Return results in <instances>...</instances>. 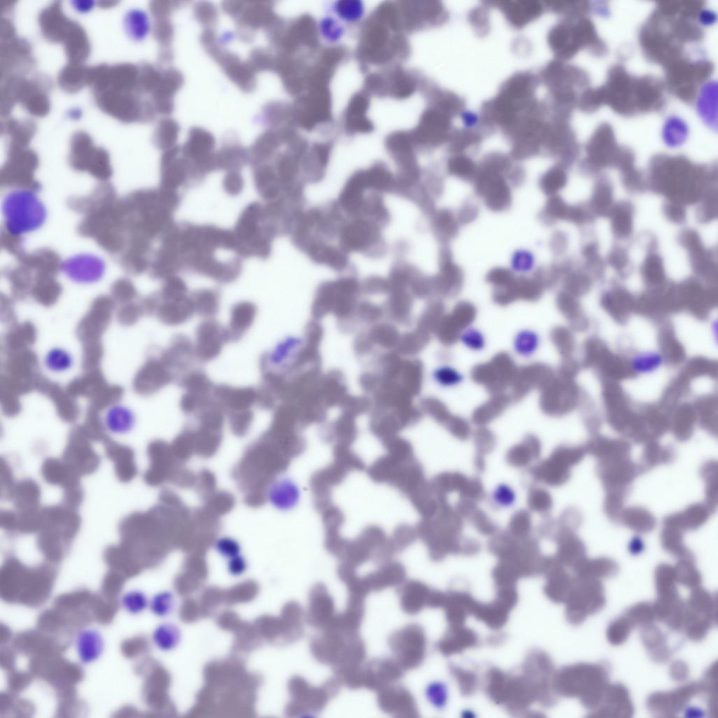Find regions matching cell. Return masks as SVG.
<instances>
[{
    "label": "cell",
    "instance_id": "obj_1",
    "mask_svg": "<svg viewBox=\"0 0 718 718\" xmlns=\"http://www.w3.org/2000/svg\"><path fill=\"white\" fill-rule=\"evenodd\" d=\"M310 650L316 661L331 666L334 672L362 665L366 658L365 642L358 633L327 629L313 636Z\"/></svg>",
    "mask_w": 718,
    "mask_h": 718
},
{
    "label": "cell",
    "instance_id": "obj_2",
    "mask_svg": "<svg viewBox=\"0 0 718 718\" xmlns=\"http://www.w3.org/2000/svg\"><path fill=\"white\" fill-rule=\"evenodd\" d=\"M278 231L265 207L255 202L249 204L239 217L233 233L240 257L265 259L271 251V242Z\"/></svg>",
    "mask_w": 718,
    "mask_h": 718
},
{
    "label": "cell",
    "instance_id": "obj_3",
    "mask_svg": "<svg viewBox=\"0 0 718 718\" xmlns=\"http://www.w3.org/2000/svg\"><path fill=\"white\" fill-rule=\"evenodd\" d=\"M41 513L37 546L48 561L58 562L77 533L80 519L74 508L66 505L43 508Z\"/></svg>",
    "mask_w": 718,
    "mask_h": 718
},
{
    "label": "cell",
    "instance_id": "obj_4",
    "mask_svg": "<svg viewBox=\"0 0 718 718\" xmlns=\"http://www.w3.org/2000/svg\"><path fill=\"white\" fill-rule=\"evenodd\" d=\"M393 658L406 671L417 668L426 652V637L423 628L411 623L393 632L388 638Z\"/></svg>",
    "mask_w": 718,
    "mask_h": 718
},
{
    "label": "cell",
    "instance_id": "obj_5",
    "mask_svg": "<svg viewBox=\"0 0 718 718\" xmlns=\"http://www.w3.org/2000/svg\"><path fill=\"white\" fill-rule=\"evenodd\" d=\"M341 684L335 676L325 681L320 686L311 685L302 677H296L291 684V690L296 698L297 715H315L320 712L329 700L339 691Z\"/></svg>",
    "mask_w": 718,
    "mask_h": 718
},
{
    "label": "cell",
    "instance_id": "obj_6",
    "mask_svg": "<svg viewBox=\"0 0 718 718\" xmlns=\"http://www.w3.org/2000/svg\"><path fill=\"white\" fill-rule=\"evenodd\" d=\"M476 194L482 198L492 211L502 212L512 202L510 187L506 176L497 171L482 167L473 180Z\"/></svg>",
    "mask_w": 718,
    "mask_h": 718
},
{
    "label": "cell",
    "instance_id": "obj_7",
    "mask_svg": "<svg viewBox=\"0 0 718 718\" xmlns=\"http://www.w3.org/2000/svg\"><path fill=\"white\" fill-rule=\"evenodd\" d=\"M227 341L226 327L212 318H205L196 331L194 343L195 358L203 363L212 360L219 355Z\"/></svg>",
    "mask_w": 718,
    "mask_h": 718
},
{
    "label": "cell",
    "instance_id": "obj_8",
    "mask_svg": "<svg viewBox=\"0 0 718 718\" xmlns=\"http://www.w3.org/2000/svg\"><path fill=\"white\" fill-rule=\"evenodd\" d=\"M377 693L378 707L384 712L395 717H419L414 698L405 686L394 683Z\"/></svg>",
    "mask_w": 718,
    "mask_h": 718
},
{
    "label": "cell",
    "instance_id": "obj_9",
    "mask_svg": "<svg viewBox=\"0 0 718 718\" xmlns=\"http://www.w3.org/2000/svg\"><path fill=\"white\" fill-rule=\"evenodd\" d=\"M334 601L327 587L321 583L313 585L309 592L306 619L313 628L325 630L337 615Z\"/></svg>",
    "mask_w": 718,
    "mask_h": 718
},
{
    "label": "cell",
    "instance_id": "obj_10",
    "mask_svg": "<svg viewBox=\"0 0 718 718\" xmlns=\"http://www.w3.org/2000/svg\"><path fill=\"white\" fill-rule=\"evenodd\" d=\"M405 670L395 658H374L363 665V686L379 691L401 679Z\"/></svg>",
    "mask_w": 718,
    "mask_h": 718
},
{
    "label": "cell",
    "instance_id": "obj_11",
    "mask_svg": "<svg viewBox=\"0 0 718 718\" xmlns=\"http://www.w3.org/2000/svg\"><path fill=\"white\" fill-rule=\"evenodd\" d=\"M63 461L79 476L93 473L100 457L83 435L72 434L62 455Z\"/></svg>",
    "mask_w": 718,
    "mask_h": 718
},
{
    "label": "cell",
    "instance_id": "obj_12",
    "mask_svg": "<svg viewBox=\"0 0 718 718\" xmlns=\"http://www.w3.org/2000/svg\"><path fill=\"white\" fill-rule=\"evenodd\" d=\"M603 587L599 581L586 578L580 583L574 595L571 604V619L580 623L588 614H595L604 607L605 599Z\"/></svg>",
    "mask_w": 718,
    "mask_h": 718
},
{
    "label": "cell",
    "instance_id": "obj_13",
    "mask_svg": "<svg viewBox=\"0 0 718 718\" xmlns=\"http://www.w3.org/2000/svg\"><path fill=\"white\" fill-rule=\"evenodd\" d=\"M178 381L184 390L182 398L191 407L202 409L212 402L215 386L203 370H188Z\"/></svg>",
    "mask_w": 718,
    "mask_h": 718
},
{
    "label": "cell",
    "instance_id": "obj_14",
    "mask_svg": "<svg viewBox=\"0 0 718 718\" xmlns=\"http://www.w3.org/2000/svg\"><path fill=\"white\" fill-rule=\"evenodd\" d=\"M700 689V684H691L673 692L656 693L650 696L647 700V707L657 716H673Z\"/></svg>",
    "mask_w": 718,
    "mask_h": 718
},
{
    "label": "cell",
    "instance_id": "obj_15",
    "mask_svg": "<svg viewBox=\"0 0 718 718\" xmlns=\"http://www.w3.org/2000/svg\"><path fill=\"white\" fill-rule=\"evenodd\" d=\"M213 400L223 410L229 412L251 409L257 405V389L219 385L215 386Z\"/></svg>",
    "mask_w": 718,
    "mask_h": 718
},
{
    "label": "cell",
    "instance_id": "obj_16",
    "mask_svg": "<svg viewBox=\"0 0 718 718\" xmlns=\"http://www.w3.org/2000/svg\"><path fill=\"white\" fill-rule=\"evenodd\" d=\"M400 605L407 614L419 613L425 606H433L435 594L421 582L409 581L400 585L398 589Z\"/></svg>",
    "mask_w": 718,
    "mask_h": 718
},
{
    "label": "cell",
    "instance_id": "obj_17",
    "mask_svg": "<svg viewBox=\"0 0 718 718\" xmlns=\"http://www.w3.org/2000/svg\"><path fill=\"white\" fill-rule=\"evenodd\" d=\"M194 358V343L182 334L174 337L162 355L164 361L177 374V379L187 371Z\"/></svg>",
    "mask_w": 718,
    "mask_h": 718
},
{
    "label": "cell",
    "instance_id": "obj_18",
    "mask_svg": "<svg viewBox=\"0 0 718 718\" xmlns=\"http://www.w3.org/2000/svg\"><path fill=\"white\" fill-rule=\"evenodd\" d=\"M602 701L603 705L597 712L599 713L598 716L631 717L632 714L633 706L629 698L628 692L621 684H607L603 692Z\"/></svg>",
    "mask_w": 718,
    "mask_h": 718
},
{
    "label": "cell",
    "instance_id": "obj_19",
    "mask_svg": "<svg viewBox=\"0 0 718 718\" xmlns=\"http://www.w3.org/2000/svg\"><path fill=\"white\" fill-rule=\"evenodd\" d=\"M105 453L114 464L115 473L123 482L130 481L137 473L134 452L130 447L113 441H106Z\"/></svg>",
    "mask_w": 718,
    "mask_h": 718
},
{
    "label": "cell",
    "instance_id": "obj_20",
    "mask_svg": "<svg viewBox=\"0 0 718 718\" xmlns=\"http://www.w3.org/2000/svg\"><path fill=\"white\" fill-rule=\"evenodd\" d=\"M78 658L84 665L96 661L102 654L104 642L100 631L94 628L83 629L78 632L76 641Z\"/></svg>",
    "mask_w": 718,
    "mask_h": 718
},
{
    "label": "cell",
    "instance_id": "obj_21",
    "mask_svg": "<svg viewBox=\"0 0 718 718\" xmlns=\"http://www.w3.org/2000/svg\"><path fill=\"white\" fill-rule=\"evenodd\" d=\"M257 314L255 305L250 302H241L234 304L231 310L230 320L226 327L229 341H236L252 325Z\"/></svg>",
    "mask_w": 718,
    "mask_h": 718
},
{
    "label": "cell",
    "instance_id": "obj_22",
    "mask_svg": "<svg viewBox=\"0 0 718 718\" xmlns=\"http://www.w3.org/2000/svg\"><path fill=\"white\" fill-rule=\"evenodd\" d=\"M196 313L191 295L172 299H163L158 309V317L164 323L169 325H180L189 320Z\"/></svg>",
    "mask_w": 718,
    "mask_h": 718
},
{
    "label": "cell",
    "instance_id": "obj_23",
    "mask_svg": "<svg viewBox=\"0 0 718 718\" xmlns=\"http://www.w3.org/2000/svg\"><path fill=\"white\" fill-rule=\"evenodd\" d=\"M405 573L398 565L388 566L362 578L364 586L368 593L379 592L388 588L397 587L403 583Z\"/></svg>",
    "mask_w": 718,
    "mask_h": 718
},
{
    "label": "cell",
    "instance_id": "obj_24",
    "mask_svg": "<svg viewBox=\"0 0 718 718\" xmlns=\"http://www.w3.org/2000/svg\"><path fill=\"white\" fill-rule=\"evenodd\" d=\"M41 471L44 480L49 484L61 486L64 490L79 485V476L63 461L47 459Z\"/></svg>",
    "mask_w": 718,
    "mask_h": 718
},
{
    "label": "cell",
    "instance_id": "obj_25",
    "mask_svg": "<svg viewBox=\"0 0 718 718\" xmlns=\"http://www.w3.org/2000/svg\"><path fill=\"white\" fill-rule=\"evenodd\" d=\"M175 152H170L165 157L163 184L164 189L176 191L188 177H191L188 163L175 158Z\"/></svg>",
    "mask_w": 718,
    "mask_h": 718
},
{
    "label": "cell",
    "instance_id": "obj_26",
    "mask_svg": "<svg viewBox=\"0 0 718 718\" xmlns=\"http://www.w3.org/2000/svg\"><path fill=\"white\" fill-rule=\"evenodd\" d=\"M10 498L19 510L36 508L40 499V489L32 480H23L13 486Z\"/></svg>",
    "mask_w": 718,
    "mask_h": 718
},
{
    "label": "cell",
    "instance_id": "obj_27",
    "mask_svg": "<svg viewBox=\"0 0 718 718\" xmlns=\"http://www.w3.org/2000/svg\"><path fill=\"white\" fill-rule=\"evenodd\" d=\"M135 416L128 407L115 404L108 408L104 416V424L110 431L115 433H125L135 425Z\"/></svg>",
    "mask_w": 718,
    "mask_h": 718
},
{
    "label": "cell",
    "instance_id": "obj_28",
    "mask_svg": "<svg viewBox=\"0 0 718 718\" xmlns=\"http://www.w3.org/2000/svg\"><path fill=\"white\" fill-rule=\"evenodd\" d=\"M432 227L436 238L442 243H447L458 233L459 222L451 210L442 209L434 213Z\"/></svg>",
    "mask_w": 718,
    "mask_h": 718
},
{
    "label": "cell",
    "instance_id": "obj_29",
    "mask_svg": "<svg viewBox=\"0 0 718 718\" xmlns=\"http://www.w3.org/2000/svg\"><path fill=\"white\" fill-rule=\"evenodd\" d=\"M297 490L294 484L287 480H281L274 482L268 492V499L276 508L281 510L288 509L295 503Z\"/></svg>",
    "mask_w": 718,
    "mask_h": 718
},
{
    "label": "cell",
    "instance_id": "obj_30",
    "mask_svg": "<svg viewBox=\"0 0 718 718\" xmlns=\"http://www.w3.org/2000/svg\"><path fill=\"white\" fill-rule=\"evenodd\" d=\"M642 637L650 656L658 662H665L670 658V650L663 633L655 626H646L642 632Z\"/></svg>",
    "mask_w": 718,
    "mask_h": 718
},
{
    "label": "cell",
    "instance_id": "obj_31",
    "mask_svg": "<svg viewBox=\"0 0 718 718\" xmlns=\"http://www.w3.org/2000/svg\"><path fill=\"white\" fill-rule=\"evenodd\" d=\"M182 634L179 627L172 623L159 624L151 635L153 644L162 651L175 649L180 644Z\"/></svg>",
    "mask_w": 718,
    "mask_h": 718
},
{
    "label": "cell",
    "instance_id": "obj_32",
    "mask_svg": "<svg viewBox=\"0 0 718 718\" xmlns=\"http://www.w3.org/2000/svg\"><path fill=\"white\" fill-rule=\"evenodd\" d=\"M191 297L196 313L212 318L218 312L219 308V293L212 289H202L193 292Z\"/></svg>",
    "mask_w": 718,
    "mask_h": 718
},
{
    "label": "cell",
    "instance_id": "obj_33",
    "mask_svg": "<svg viewBox=\"0 0 718 718\" xmlns=\"http://www.w3.org/2000/svg\"><path fill=\"white\" fill-rule=\"evenodd\" d=\"M73 364L74 358L71 352L61 346L50 348L43 358V365L46 369L55 374H61L68 371L72 368Z\"/></svg>",
    "mask_w": 718,
    "mask_h": 718
},
{
    "label": "cell",
    "instance_id": "obj_34",
    "mask_svg": "<svg viewBox=\"0 0 718 718\" xmlns=\"http://www.w3.org/2000/svg\"><path fill=\"white\" fill-rule=\"evenodd\" d=\"M689 609L696 614H704L712 621L716 620V601H714L712 596L703 589L695 588L692 591L689 600Z\"/></svg>",
    "mask_w": 718,
    "mask_h": 718
},
{
    "label": "cell",
    "instance_id": "obj_35",
    "mask_svg": "<svg viewBox=\"0 0 718 718\" xmlns=\"http://www.w3.org/2000/svg\"><path fill=\"white\" fill-rule=\"evenodd\" d=\"M567 182V174L560 167H553L543 173L538 181L541 191L547 195L554 196Z\"/></svg>",
    "mask_w": 718,
    "mask_h": 718
},
{
    "label": "cell",
    "instance_id": "obj_36",
    "mask_svg": "<svg viewBox=\"0 0 718 718\" xmlns=\"http://www.w3.org/2000/svg\"><path fill=\"white\" fill-rule=\"evenodd\" d=\"M569 208L564 201L555 195L550 196L542 209L539 217L542 222L550 224L560 219L568 218Z\"/></svg>",
    "mask_w": 718,
    "mask_h": 718
},
{
    "label": "cell",
    "instance_id": "obj_37",
    "mask_svg": "<svg viewBox=\"0 0 718 718\" xmlns=\"http://www.w3.org/2000/svg\"><path fill=\"white\" fill-rule=\"evenodd\" d=\"M540 338L536 332L530 330L520 331L513 341L514 350L517 355L528 358L534 355L538 348Z\"/></svg>",
    "mask_w": 718,
    "mask_h": 718
},
{
    "label": "cell",
    "instance_id": "obj_38",
    "mask_svg": "<svg viewBox=\"0 0 718 718\" xmlns=\"http://www.w3.org/2000/svg\"><path fill=\"white\" fill-rule=\"evenodd\" d=\"M175 605L173 593L169 590H163L155 594L149 600V607L151 612L156 616L163 618L170 615Z\"/></svg>",
    "mask_w": 718,
    "mask_h": 718
},
{
    "label": "cell",
    "instance_id": "obj_39",
    "mask_svg": "<svg viewBox=\"0 0 718 718\" xmlns=\"http://www.w3.org/2000/svg\"><path fill=\"white\" fill-rule=\"evenodd\" d=\"M120 603L127 613L137 615L149 607V600L144 592L132 590L123 595Z\"/></svg>",
    "mask_w": 718,
    "mask_h": 718
},
{
    "label": "cell",
    "instance_id": "obj_40",
    "mask_svg": "<svg viewBox=\"0 0 718 718\" xmlns=\"http://www.w3.org/2000/svg\"><path fill=\"white\" fill-rule=\"evenodd\" d=\"M447 170L449 175L464 181H473L477 172L475 163L465 157L451 159L448 163Z\"/></svg>",
    "mask_w": 718,
    "mask_h": 718
},
{
    "label": "cell",
    "instance_id": "obj_41",
    "mask_svg": "<svg viewBox=\"0 0 718 718\" xmlns=\"http://www.w3.org/2000/svg\"><path fill=\"white\" fill-rule=\"evenodd\" d=\"M635 624L627 616H622L612 622L608 628L607 637L613 644H620L626 640Z\"/></svg>",
    "mask_w": 718,
    "mask_h": 718
},
{
    "label": "cell",
    "instance_id": "obj_42",
    "mask_svg": "<svg viewBox=\"0 0 718 718\" xmlns=\"http://www.w3.org/2000/svg\"><path fill=\"white\" fill-rule=\"evenodd\" d=\"M435 381L443 387H454L459 385L464 380L463 375L454 367L449 365H443L438 367L434 372Z\"/></svg>",
    "mask_w": 718,
    "mask_h": 718
},
{
    "label": "cell",
    "instance_id": "obj_43",
    "mask_svg": "<svg viewBox=\"0 0 718 718\" xmlns=\"http://www.w3.org/2000/svg\"><path fill=\"white\" fill-rule=\"evenodd\" d=\"M163 299H178L188 295V290L184 280L172 275L167 277L162 292Z\"/></svg>",
    "mask_w": 718,
    "mask_h": 718
},
{
    "label": "cell",
    "instance_id": "obj_44",
    "mask_svg": "<svg viewBox=\"0 0 718 718\" xmlns=\"http://www.w3.org/2000/svg\"><path fill=\"white\" fill-rule=\"evenodd\" d=\"M627 616L636 623L647 625L651 623L654 618L653 608L647 603H640L632 607L627 612Z\"/></svg>",
    "mask_w": 718,
    "mask_h": 718
},
{
    "label": "cell",
    "instance_id": "obj_45",
    "mask_svg": "<svg viewBox=\"0 0 718 718\" xmlns=\"http://www.w3.org/2000/svg\"><path fill=\"white\" fill-rule=\"evenodd\" d=\"M215 548L222 557L229 559L241 554L239 543L231 537H221L217 540Z\"/></svg>",
    "mask_w": 718,
    "mask_h": 718
},
{
    "label": "cell",
    "instance_id": "obj_46",
    "mask_svg": "<svg viewBox=\"0 0 718 718\" xmlns=\"http://www.w3.org/2000/svg\"><path fill=\"white\" fill-rule=\"evenodd\" d=\"M462 343L473 351H480L485 347V340L482 333L475 328H468L461 336Z\"/></svg>",
    "mask_w": 718,
    "mask_h": 718
},
{
    "label": "cell",
    "instance_id": "obj_47",
    "mask_svg": "<svg viewBox=\"0 0 718 718\" xmlns=\"http://www.w3.org/2000/svg\"><path fill=\"white\" fill-rule=\"evenodd\" d=\"M244 182L242 176L236 170H230L223 180V187L230 195L239 194L243 187Z\"/></svg>",
    "mask_w": 718,
    "mask_h": 718
},
{
    "label": "cell",
    "instance_id": "obj_48",
    "mask_svg": "<svg viewBox=\"0 0 718 718\" xmlns=\"http://www.w3.org/2000/svg\"><path fill=\"white\" fill-rule=\"evenodd\" d=\"M534 258L530 252L525 250L517 251L513 257V266L517 271H527L533 266Z\"/></svg>",
    "mask_w": 718,
    "mask_h": 718
},
{
    "label": "cell",
    "instance_id": "obj_49",
    "mask_svg": "<svg viewBox=\"0 0 718 718\" xmlns=\"http://www.w3.org/2000/svg\"><path fill=\"white\" fill-rule=\"evenodd\" d=\"M513 278L512 271L503 267L494 268L487 274L488 280L496 285H505Z\"/></svg>",
    "mask_w": 718,
    "mask_h": 718
},
{
    "label": "cell",
    "instance_id": "obj_50",
    "mask_svg": "<svg viewBox=\"0 0 718 718\" xmlns=\"http://www.w3.org/2000/svg\"><path fill=\"white\" fill-rule=\"evenodd\" d=\"M248 563L245 558L241 554L228 559L227 571L234 577L241 576L247 570Z\"/></svg>",
    "mask_w": 718,
    "mask_h": 718
},
{
    "label": "cell",
    "instance_id": "obj_51",
    "mask_svg": "<svg viewBox=\"0 0 718 718\" xmlns=\"http://www.w3.org/2000/svg\"><path fill=\"white\" fill-rule=\"evenodd\" d=\"M477 214L478 208L477 205L473 203L468 202L461 207L456 215V218L459 223L468 224L474 220Z\"/></svg>",
    "mask_w": 718,
    "mask_h": 718
},
{
    "label": "cell",
    "instance_id": "obj_52",
    "mask_svg": "<svg viewBox=\"0 0 718 718\" xmlns=\"http://www.w3.org/2000/svg\"><path fill=\"white\" fill-rule=\"evenodd\" d=\"M670 673L674 679L677 681H682L687 677V666L682 661H676V663L672 664L671 666Z\"/></svg>",
    "mask_w": 718,
    "mask_h": 718
},
{
    "label": "cell",
    "instance_id": "obj_53",
    "mask_svg": "<svg viewBox=\"0 0 718 718\" xmlns=\"http://www.w3.org/2000/svg\"><path fill=\"white\" fill-rule=\"evenodd\" d=\"M525 174L521 168H515L510 170L506 175V179L510 183L515 186L520 185L524 180Z\"/></svg>",
    "mask_w": 718,
    "mask_h": 718
}]
</instances>
